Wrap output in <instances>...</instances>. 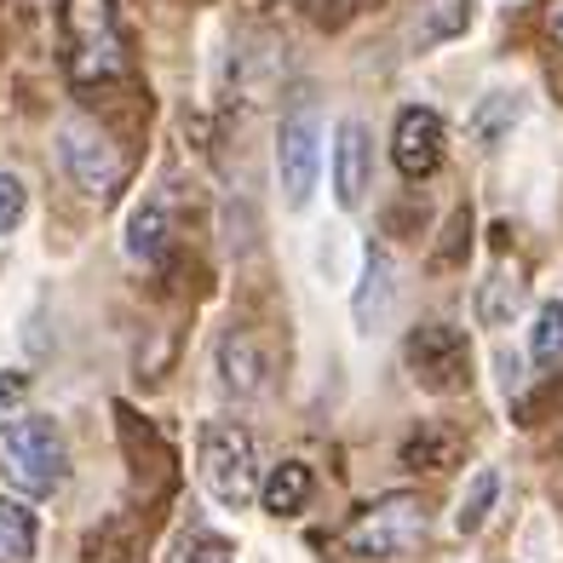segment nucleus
<instances>
[{"mask_svg":"<svg viewBox=\"0 0 563 563\" xmlns=\"http://www.w3.org/2000/svg\"><path fill=\"white\" fill-rule=\"evenodd\" d=\"M0 477L23 500H53L69 483V443L46 415H18L0 426Z\"/></svg>","mask_w":563,"mask_h":563,"instance_id":"nucleus-1","label":"nucleus"},{"mask_svg":"<svg viewBox=\"0 0 563 563\" xmlns=\"http://www.w3.org/2000/svg\"><path fill=\"white\" fill-rule=\"evenodd\" d=\"M201 489H208L219 506L242 511L247 500H260V449H253V431L236 420H208L201 426Z\"/></svg>","mask_w":563,"mask_h":563,"instance_id":"nucleus-2","label":"nucleus"},{"mask_svg":"<svg viewBox=\"0 0 563 563\" xmlns=\"http://www.w3.org/2000/svg\"><path fill=\"white\" fill-rule=\"evenodd\" d=\"M426 541V500L420 495H386L363 506L345 529V547L368 563H391V558H408Z\"/></svg>","mask_w":563,"mask_h":563,"instance_id":"nucleus-3","label":"nucleus"},{"mask_svg":"<svg viewBox=\"0 0 563 563\" xmlns=\"http://www.w3.org/2000/svg\"><path fill=\"white\" fill-rule=\"evenodd\" d=\"M317 173H322V115H317V104L299 98L276 126V178H282V201H288L294 213L311 208Z\"/></svg>","mask_w":563,"mask_h":563,"instance_id":"nucleus-4","label":"nucleus"},{"mask_svg":"<svg viewBox=\"0 0 563 563\" xmlns=\"http://www.w3.org/2000/svg\"><path fill=\"white\" fill-rule=\"evenodd\" d=\"M64 41L75 81H110L121 75V35L110 0H64Z\"/></svg>","mask_w":563,"mask_h":563,"instance_id":"nucleus-5","label":"nucleus"},{"mask_svg":"<svg viewBox=\"0 0 563 563\" xmlns=\"http://www.w3.org/2000/svg\"><path fill=\"white\" fill-rule=\"evenodd\" d=\"M58 162H64V173L75 178V190L92 196V201H110V196L121 190V178H126L121 150L98 133L92 121H81V115L58 126Z\"/></svg>","mask_w":563,"mask_h":563,"instance_id":"nucleus-6","label":"nucleus"},{"mask_svg":"<svg viewBox=\"0 0 563 563\" xmlns=\"http://www.w3.org/2000/svg\"><path fill=\"white\" fill-rule=\"evenodd\" d=\"M408 356V374L420 379L426 391H460L466 386V368H472V351H466V334L454 322H420L402 345Z\"/></svg>","mask_w":563,"mask_h":563,"instance_id":"nucleus-7","label":"nucleus"},{"mask_svg":"<svg viewBox=\"0 0 563 563\" xmlns=\"http://www.w3.org/2000/svg\"><path fill=\"white\" fill-rule=\"evenodd\" d=\"M391 162L402 178H431L443 167V121L438 110H426V104H408L391 126Z\"/></svg>","mask_w":563,"mask_h":563,"instance_id":"nucleus-8","label":"nucleus"},{"mask_svg":"<svg viewBox=\"0 0 563 563\" xmlns=\"http://www.w3.org/2000/svg\"><path fill=\"white\" fill-rule=\"evenodd\" d=\"M397 311V260L386 247H368L363 253V276H356V294H351V317H356V334H379Z\"/></svg>","mask_w":563,"mask_h":563,"instance_id":"nucleus-9","label":"nucleus"},{"mask_svg":"<svg viewBox=\"0 0 563 563\" xmlns=\"http://www.w3.org/2000/svg\"><path fill=\"white\" fill-rule=\"evenodd\" d=\"M368 173H374V144L363 121H340L334 133V201L340 208H356L368 196Z\"/></svg>","mask_w":563,"mask_h":563,"instance_id":"nucleus-10","label":"nucleus"},{"mask_svg":"<svg viewBox=\"0 0 563 563\" xmlns=\"http://www.w3.org/2000/svg\"><path fill=\"white\" fill-rule=\"evenodd\" d=\"M219 379H224V391L230 397H260L265 386V356L260 345H253V334H242V328H230V334L219 340Z\"/></svg>","mask_w":563,"mask_h":563,"instance_id":"nucleus-11","label":"nucleus"},{"mask_svg":"<svg viewBox=\"0 0 563 563\" xmlns=\"http://www.w3.org/2000/svg\"><path fill=\"white\" fill-rule=\"evenodd\" d=\"M311 489H317L311 466H305V460H282V466L265 477L260 500H265V511H271V518H299V511L311 506Z\"/></svg>","mask_w":563,"mask_h":563,"instance_id":"nucleus-12","label":"nucleus"},{"mask_svg":"<svg viewBox=\"0 0 563 563\" xmlns=\"http://www.w3.org/2000/svg\"><path fill=\"white\" fill-rule=\"evenodd\" d=\"M41 523L18 495H0V563H35Z\"/></svg>","mask_w":563,"mask_h":563,"instance_id":"nucleus-13","label":"nucleus"},{"mask_svg":"<svg viewBox=\"0 0 563 563\" xmlns=\"http://www.w3.org/2000/svg\"><path fill=\"white\" fill-rule=\"evenodd\" d=\"M518 121H523V98H518V92H489V98H477V110H472V121H466V133H472L477 150H495Z\"/></svg>","mask_w":563,"mask_h":563,"instance_id":"nucleus-14","label":"nucleus"},{"mask_svg":"<svg viewBox=\"0 0 563 563\" xmlns=\"http://www.w3.org/2000/svg\"><path fill=\"white\" fill-rule=\"evenodd\" d=\"M126 260H139V265H162L167 260V213H162V201H144V208L126 219Z\"/></svg>","mask_w":563,"mask_h":563,"instance_id":"nucleus-15","label":"nucleus"},{"mask_svg":"<svg viewBox=\"0 0 563 563\" xmlns=\"http://www.w3.org/2000/svg\"><path fill=\"white\" fill-rule=\"evenodd\" d=\"M495 500H500V472H495V466H483V472H472V483H466V495H460V506H454V529H460V534H477L483 523H489V511H495Z\"/></svg>","mask_w":563,"mask_h":563,"instance_id":"nucleus-16","label":"nucleus"},{"mask_svg":"<svg viewBox=\"0 0 563 563\" xmlns=\"http://www.w3.org/2000/svg\"><path fill=\"white\" fill-rule=\"evenodd\" d=\"M466 23H472V0H426V12H420V23H415V41H420V46L454 41Z\"/></svg>","mask_w":563,"mask_h":563,"instance_id":"nucleus-17","label":"nucleus"},{"mask_svg":"<svg viewBox=\"0 0 563 563\" xmlns=\"http://www.w3.org/2000/svg\"><path fill=\"white\" fill-rule=\"evenodd\" d=\"M518 305H523V282L500 271V276L483 282V294H477V317L489 322V328H506L511 317H518Z\"/></svg>","mask_w":563,"mask_h":563,"instance_id":"nucleus-18","label":"nucleus"},{"mask_svg":"<svg viewBox=\"0 0 563 563\" xmlns=\"http://www.w3.org/2000/svg\"><path fill=\"white\" fill-rule=\"evenodd\" d=\"M529 356H534V363H558V356H563V299H547L541 311H534Z\"/></svg>","mask_w":563,"mask_h":563,"instance_id":"nucleus-19","label":"nucleus"},{"mask_svg":"<svg viewBox=\"0 0 563 563\" xmlns=\"http://www.w3.org/2000/svg\"><path fill=\"white\" fill-rule=\"evenodd\" d=\"M454 460V438L449 431H415V438L402 443V466H415V472H438Z\"/></svg>","mask_w":563,"mask_h":563,"instance_id":"nucleus-20","label":"nucleus"},{"mask_svg":"<svg viewBox=\"0 0 563 563\" xmlns=\"http://www.w3.org/2000/svg\"><path fill=\"white\" fill-rule=\"evenodd\" d=\"M23 208H30V190H23V178L0 167V236L23 224Z\"/></svg>","mask_w":563,"mask_h":563,"instance_id":"nucleus-21","label":"nucleus"},{"mask_svg":"<svg viewBox=\"0 0 563 563\" xmlns=\"http://www.w3.org/2000/svg\"><path fill=\"white\" fill-rule=\"evenodd\" d=\"M363 7H374V0H305V12H311V23H322V30H340V23H351Z\"/></svg>","mask_w":563,"mask_h":563,"instance_id":"nucleus-22","label":"nucleus"},{"mask_svg":"<svg viewBox=\"0 0 563 563\" xmlns=\"http://www.w3.org/2000/svg\"><path fill=\"white\" fill-rule=\"evenodd\" d=\"M23 397H30V374H23V368H7V374H0V420L18 415Z\"/></svg>","mask_w":563,"mask_h":563,"instance_id":"nucleus-23","label":"nucleus"},{"mask_svg":"<svg viewBox=\"0 0 563 563\" xmlns=\"http://www.w3.org/2000/svg\"><path fill=\"white\" fill-rule=\"evenodd\" d=\"M185 563H236V552H230L224 541H219V534H201V541L190 547V558Z\"/></svg>","mask_w":563,"mask_h":563,"instance_id":"nucleus-24","label":"nucleus"},{"mask_svg":"<svg viewBox=\"0 0 563 563\" xmlns=\"http://www.w3.org/2000/svg\"><path fill=\"white\" fill-rule=\"evenodd\" d=\"M547 30L563 41V0H552V7H547Z\"/></svg>","mask_w":563,"mask_h":563,"instance_id":"nucleus-25","label":"nucleus"}]
</instances>
